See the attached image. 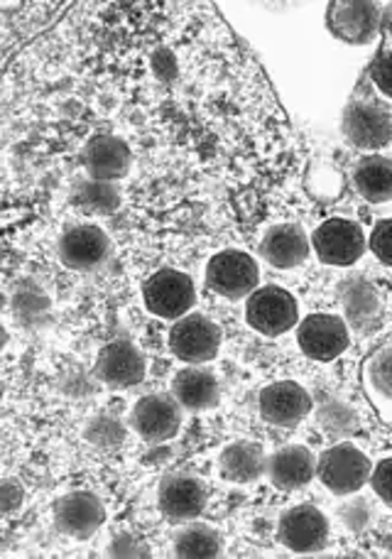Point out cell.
<instances>
[{
  "instance_id": "cell-3",
  "label": "cell",
  "mask_w": 392,
  "mask_h": 559,
  "mask_svg": "<svg viewBox=\"0 0 392 559\" xmlns=\"http://www.w3.org/2000/svg\"><path fill=\"white\" fill-rule=\"evenodd\" d=\"M246 319L258 334L283 336L299 322L297 299L285 287H258L246 302Z\"/></svg>"
},
{
  "instance_id": "cell-34",
  "label": "cell",
  "mask_w": 392,
  "mask_h": 559,
  "mask_svg": "<svg viewBox=\"0 0 392 559\" xmlns=\"http://www.w3.org/2000/svg\"><path fill=\"white\" fill-rule=\"evenodd\" d=\"M15 496H23V491H20V488L15 486V484H5L3 486V511L5 513H10V511H13V498Z\"/></svg>"
},
{
  "instance_id": "cell-28",
  "label": "cell",
  "mask_w": 392,
  "mask_h": 559,
  "mask_svg": "<svg viewBox=\"0 0 392 559\" xmlns=\"http://www.w3.org/2000/svg\"><path fill=\"white\" fill-rule=\"evenodd\" d=\"M118 189L114 182H86L82 189H79V204L88 212H114L118 206Z\"/></svg>"
},
{
  "instance_id": "cell-18",
  "label": "cell",
  "mask_w": 392,
  "mask_h": 559,
  "mask_svg": "<svg viewBox=\"0 0 392 559\" xmlns=\"http://www.w3.org/2000/svg\"><path fill=\"white\" fill-rule=\"evenodd\" d=\"M311 238L299 224H277L260 241V258L277 271H293L309 258Z\"/></svg>"
},
{
  "instance_id": "cell-31",
  "label": "cell",
  "mask_w": 392,
  "mask_h": 559,
  "mask_svg": "<svg viewBox=\"0 0 392 559\" xmlns=\"http://www.w3.org/2000/svg\"><path fill=\"white\" fill-rule=\"evenodd\" d=\"M368 246L380 263L392 265V218H383V222L376 224L373 234L368 238Z\"/></svg>"
},
{
  "instance_id": "cell-19",
  "label": "cell",
  "mask_w": 392,
  "mask_h": 559,
  "mask_svg": "<svg viewBox=\"0 0 392 559\" xmlns=\"http://www.w3.org/2000/svg\"><path fill=\"white\" fill-rule=\"evenodd\" d=\"M88 179L94 182H116L130 167V147L120 138L98 135L82 153Z\"/></svg>"
},
{
  "instance_id": "cell-9",
  "label": "cell",
  "mask_w": 392,
  "mask_h": 559,
  "mask_svg": "<svg viewBox=\"0 0 392 559\" xmlns=\"http://www.w3.org/2000/svg\"><path fill=\"white\" fill-rule=\"evenodd\" d=\"M169 348L185 364H206L221 348V329L204 314H187L177 319L169 332Z\"/></svg>"
},
{
  "instance_id": "cell-23",
  "label": "cell",
  "mask_w": 392,
  "mask_h": 559,
  "mask_svg": "<svg viewBox=\"0 0 392 559\" xmlns=\"http://www.w3.org/2000/svg\"><path fill=\"white\" fill-rule=\"evenodd\" d=\"M175 401L187 407V411H209L218 401V383L214 373L204 371V368H185L179 371L173 383Z\"/></svg>"
},
{
  "instance_id": "cell-17",
  "label": "cell",
  "mask_w": 392,
  "mask_h": 559,
  "mask_svg": "<svg viewBox=\"0 0 392 559\" xmlns=\"http://www.w3.org/2000/svg\"><path fill=\"white\" fill-rule=\"evenodd\" d=\"M110 241L98 226H74L59 238V261L72 271H92L108 258Z\"/></svg>"
},
{
  "instance_id": "cell-26",
  "label": "cell",
  "mask_w": 392,
  "mask_h": 559,
  "mask_svg": "<svg viewBox=\"0 0 392 559\" xmlns=\"http://www.w3.org/2000/svg\"><path fill=\"white\" fill-rule=\"evenodd\" d=\"M370 92H373L380 102H385L392 106V45L385 43L380 45L378 55L373 57V62L368 64L364 79H360Z\"/></svg>"
},
{
  "instance_id": "cell-16",
  "label": "cell",
  "mask_w": 392,
  "mask_h": 559,
  "mask_svg": "<svg viewBox=\"0 0 392 559\" xmlns=\"http://www.w3.org/2000/svg\"><path fill=\"white\" fill-rule=\"evenodd\" d=\"M147 364L138 346L130 342H114L100 348L96 358V376L110 388H130L145 378Z\"/></svg>"
},
{
  "instance_id": "cell-15",
  "label": "cell",
  "mask_w": 392,
  "mask_h": 559,
  "mask_svg": "<svg viewBox=\"0 0 392 559\" xmlns=\"http://www.w3.org/2000/svg\"><path fill=\"white\" fill-rule=\"evenodd\" d=\"M341 307L346 324L358 334H373L383 322V297L368 280H346L341 287Z\"/></svg>"
},
{
  "instance_id": "cell-32",
  "label": "cell",
  "mask_w": 392,
  "mask_h": 559,
  "mask_svg": "<svg viewBox=\"0 0 392 559\" xmlns=\"http://www.w3.org/2000/svg\"><path fill=\"white\" fill-rule=\"evenodd\" d=\"M370 484H373V491L380 501L392 506V456L380 459L373 474H370Z\"/></svg>"
},
{
  "instance_id": "cell-2",
  "label": "cell",
  "mask_w": 392,
  "mask_h": 559,
  "mask_svg": "<svg viewBox=\"0 0 392 559\" xmlns=\"http://www.w3.org/2000/svg\"><path fill=\"white\" fill-rule=\"evenodd\" d=\"M373 464L354 442H336L317 462V478L329 493L354 496L370 481Z\"/></svg>"
},
{
  "instance_id": "cell-24",
  "label": "cell",
  "mask_w": 392,
  "mask_h": 559,
  "mask_svg": "<svg viewBox=\"0 0 392 559\" xmlns=\"http://www.w3.org/2000/svg\"><path fill=\"white\" fill-rule=\"evenodd\" d=\"M224 552V543L214 527L206 523H192L185 525L175 537V555L187 559H209L221 557Z\"/></svg>"
},
{
  "instance_id": "cell-25",
  "label": "cell",
  "mask_w": 392,
  "mask_h": 559,
  "mask_svg": "<svg viewBox=\"0 0 392 559\" xmlns=\"http://www.w3.org/2000/svg\"><path fill=\"white\" fill-rule=\"evenodd\" d=\"M317 423L329 437H334V439L354 437L360 429L358 413L348 403L338 401V397H329V401L319 405Z\"/></svg>"
},
{
  "instance_id": "cell-12",
  "label": "cell",
  "mask_w": 392,
  "mask_h": 559,
  "mask_svg": "<svg viewBox=\"0 0 392 559\" xmlns=\"http://www.w3.org/2000/svg\"><path fill=\"white\" fill-rule=\"evenodd\" d=\"M106 523V508L98 496L88 491H74L55 503V525L74 540H88Z\"/></svg>"
},
{
  "instance_id": "cell-21",
  "label": "cell",
  "mask_w": 392,
  "mask_h": 559,
  "mask_svg": "<svg viewBox=\"0 0 392 559\" xmlns=\"http://www.w3.org/2000/svg\"><path fill=\"white\" fill-rule=\"evenodd\" d=\"M218 468L226 481L253 484L268 474V456L256 442H234L221 452Z\"/></svg>"
},
{
  "instance_id": "cell-22",
  "label": "cell",
  "mask_w": 392,
  "mask_h": 559,
  "mask_svg": "<svg viewBox=\"0 0 392 559\" xmlns=\"http://www.w3.org/2000/svg\"><path fill=\"white\" fill-rule=\"evenodd\" d=\"M354 187L370 204L392 202V159L383 155L360 157L354 167Z\"/></svg>"
},
{
  "instance_id": "cell-7",
  "label": "cell",
  "mask_w": 392,
  "mask_h": 559,
  "mask_svg": "<svg viewBox=\"0 0 392 559\" xmlns=\"http://www.w3.org/2000/svg\"><path fill=\"white\" fill-rule=\"evenodd\" d=\"M277 540L289 552L311 555L329 545V521L319 508L301 503L283 513L277 525Z\"/></svg>"
},
{
  "instance_id": "cell-35",
  "label": "cell",
  "mask_w": 392,
  "mask_h": 559,
  "mask_svg": "<svg viewBox=\"0 0 392 559\" xmlns=\"http://www.w3.org/2000/svg\"><path fill=\"white\" fill-rule=\"evenodd\" d=\"M380 33H383L385 43L392 45V3L383 8V25H380Z\"/></svg>"
},
{
  "instance_id": "cell-10",
  "label": "cell",
  "mask_w": 392,
  "mask_h": 559,
  "mask_svg": "<svg viewBox=\"0 0 392 559\" xmlns=\"http://www.w3.org/2000/svg\"><path fill=\"white\" fill-rule=\"evenodd\" d=\"M145 305L163 319H182L197 302V287L192 277L179 271H159L145 283Z\"/></svg>"
},
{
  "instance_id": "cell-14",
  "label": "cell",
  "mask_w": 392,
  "mask_h": 559,
  "mask_svg": "<svg viewBox=\"0 0 392 559\" xmlns=\"http://www.w3.org/2000/svg\"><path fill=\"white\" fill-rule=\"evenodd\" d=\"M159 511L165 513L167 521L189 523L204 513L206 508V488L197 476L175 474L163 478L159 484Z\"/></svg>"
},
{
  "instance_id": "cell-4",
  "label": "cell",
  "mask_w": 392,
  "mask_h": 559,
  "mask_svg": "<svg viewBox=\"0 0 392 559\" xmlns=\"http://www.w3.org/2000/svg\"><path fill=\"white\" fill-rule=\"evenodd\" d=\"M311 246H314V253L321 263L346 267L364 258L368 238L364 234V226L358 222H351V218H329L311 236Z\"/></svg>"
},
{
  "instance_id": "cell-13",
  "label": "cell",
  "mask_w": 392,
  "mask_h": 559,
  "mask_svg": "<svg viewBox=\"0 0 392 559\" xmlns=\"http://www.w3.org/2000/svg\"><path fill=\"white\" fill-rule=\"evenodd\" d=\"M258 407L268 425L295 427L311 413V395L295 381H277L260 391Z\"/></svg>"
},
{
  "instance_id": "cell-29",
  "label": "cell",
  "mask_w": 392,
  "mask_h": 559,
  "mask_svg": "<svg viewBox=\"0 0 392 559\" xmlns=\"http://www.w3.org/2000/svg\"><path fill=\"white\" fill-rule=\"evenodd\" d=\"M123 425L110 415H98L94 423L86 427L88 442H94L98 447H116L123 442Z\"/></svg>"
},
{
  "instance_id": "cell-33",
  "label": "cell",
  "mask_w": 392,
  "mask_h": 559,
  "mask_svg": "<svg viewBox=\"0 0 392 559\" xmlns=\"http://www.w3.org/2000/svg\"><path fill=\"white\" fill-rule=\"evenodd\" d=\"M108 557H150V547L138 535L123 533L108 545Z\"/></svg>"
},
{
  "instance_id": "cell-20",
  "label": "cell",
  "mask_w": 392,
  "mask_h": 559,
  "mask_svg": "<svg viewBox=\"0 0 392 559\" xmlns=\"http://www.w3.org/2000/svg\"><path fill=\"white\" fill-rule=\"evenodd\" d=\"M268 476L283 491L307 486L317 476L314 454L305 444H287L268 459Z\"/></svg>"
},
{
  "instance_id": "cell-6",
  "label": "cell",
  "mask_w": 392,
  "mask_h": 559,
  "mask_svg": "<svg viewBox=\"0 0 392 559\" xmlns=\"http://www.w3.org/2000/svg\"><path fill=\"white\" fill-rule=\"evenodd\" d=\"M383 8L370 0H338L329 3L326 25L331 35L346 45H368L383 25Z\"/></svg>"
},
{
  "instance_id": "cell-30",
  "label": "cell",
  "mask_w": 392,
  "mask_h": 559,
  "mask_svg": "<svg viewBox=\"0 0 392 559\" xmlns=\"http://www.w3.org/2000/svg\"><path fill=\"white\" fill-rule=\"evenodd\" d=\"M341 523H344L351 533H360L366 531L373 521V508H370L368 501L364 498H354V501H348L346 506H341Z\"/></svg>"
},
{
  "instance_id": "cell-11",
  "label": "cell",
  "mask_w": 392,
  "mask_h": 559,
  "mask_svg": "<svg viewBox=\"0 0 392 559\" xmlns=\"http://www.w3.org/2000/svg\"><path fill=\"white\" fill-rule=\"evenodd\" d=\"M175 397L167 395H145L130 411V425L145 442H167L182 427V411Z\"/></svg>"
},
{
  "instance_id": "cell-5",
  "label": "cell",
  "mask_w": 392,
  "mask_h": 559,
  "mask_svg": "<svg viewBox=\"0 0 392 559\" xmlns=\"http://www.w3.org/2000/svg\"><path fill=\"white\" fill-rule=\"evenodd\" d=\"M260 267L253 255L236 248L221 251L206 265V283L216 295L226 299H243L258 289Z\"/></svg>"
},
{
  "instance_id": "cell-27",
  "label": "cell",
  "mask_w": 392,
  "mask_h": 559,
  "mask_svg": "<svg viewBox=\"0 0 392 559\" xmlns=\"http://www.w3.org/2000/svg\"><path fill=\"white\" fill-rule=\"evenodd\" d=\"M368 383L373 391L392 403V346H383L368 361Z\"/></svg>"
},
{
  "instance_id": "cell-1",
  "label": "cell",
  "mask_w": 392,
  "mask_h": 559,
  "mask_svg": "<svg viewBox=\"0 0 392 559\" xmlns=\"http://www.w3.org/2000/svg\"><path fill=\"white\" fill-rule=\"evenodd\" d=\"M344 128L346 140L358 150L376 155L392 143V106L370 92V88L360 82L356 94L344 108Z\"/></svg>"
},
{
  "instance_id": "cell-8",
  "label": "cell",
  "mask_w": 392,
  "mask_h": 559,
  "mask_svg": "<svg viewBox=\"0 0 392 559\" xmlns=\"http://www.w3.org/2000/svg\"><path fill=\"white\" fill-rule=\"evenodd\" d=\"M297 344L311 361H334L351 344L346 319L336 314H309L297 326Z\"/></svg>"
}]
</instances>
